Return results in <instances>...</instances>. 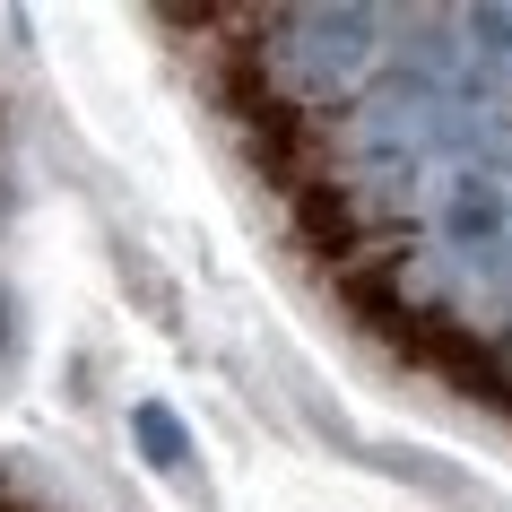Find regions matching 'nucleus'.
Returning a JSON list of instances; mask_svg holds the SVG:
<instances>
[{
    "mask_svg": "<svg viewBox=\"0 0 512 512\" xmlns=\"http://www.w3.org/2000/svg\"><path fill=\"white\" fill-rule=\"evenodd\" d=\"M261 79L287 105H339L382 79V18L374 9H270L261 18Z\"/></svg>",
    "mask_w": 512,
    "mask_h": 512,
    "instance_id": "nucleus-1",
    "label": "nucleus"
},
{
    "mask_svg": "<svg viewBox=\"0 0 512 512\" xmlns=\"http://www.w3.org/2000/svg\"><path fill=\"white\" fill-rule=\"evenodd\" d=\"M131 443H139L148 469H165V478H183L191 460H200V452H191V426L165 400H131Z\"/></svg>",
    "mask_w": 512,
    "mask_h": 512,
    "instance_id": "nucleus-3",
    "label": "nucleus"
},
{
    "mask_svg": "<svg viewBox=\"0 0 512 512\" xmlns=\"http://www.w3.org/2000/svg\"><path fill=\"white\" fill-rule=\"evenodd\" d=\"M434 235H443V252L495 261L512 243V183H495V174H452L443 200H434Z\"/></svg>",
    "mask_w": 512,
    "mask_h": 512,
    "instance_id": "nucleus-2",
    "label": "nucleus"
}]
</instances>
